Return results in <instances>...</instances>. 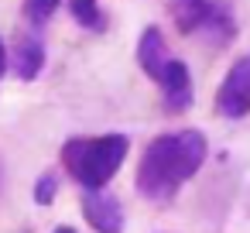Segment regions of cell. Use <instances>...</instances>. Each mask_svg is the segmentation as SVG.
<instances>
[{
  "label": "cell",
  "instance_id": "obj_8",
  "mask_svg": "<svg viewBox=\"0 0 250 233\" xmlns=\"http://www.w3.org/2000/svg\"><path fill=\"white\" fill-rule=\"evenodd\" d=\"M45 65V48L38 38H18V48H14V72L18 79L31 83Z\"/></svg>",
  "mask_w": 250,
  "mask_h": 233
},
{
  "label": "cell",
  "instance_id": "obj_6",
  "mask_svg": "<svg viewBox=\"0 0 250 233\" xmlns=\"http://www.w3.org/2000/svg\"><path fill=\"white\" fill-rule=\"evenodd\" d=\"M158 83H161V96H165V110L168 113H182V110L192 106V96L195 93H192V76H188V65L185 62L171 59L168 69H165V76Z\"/></svg>",
  "mask_w": 250,
  "mask_h": 233
},
{
  "label": "cell",
  "instance_id": "obj_2",
  "mask_svg": "<svg viewBox=\"0 0 250 233\" xmlns=\"http://www.w3.org/2000/svg\"><path fill=\"white\" fill-rule=\"evenodd\" d=\"M130 151L127 134H103V137H72L62 148V165L83 189H106L110 178L120 171Z\"/></svg>",
  "mask_w": 250,
  "mask_h": 233
},
{
  "label": "cell",
  "instance_id": "obj_4",
  "mask_svg": "<svg viewBox=\"0 0 250 233\" xmlns=\"http://www.w3.org/2000/svg\"><path fill=\"white\" fill-rule=\"evenodd\" d=\"M216 110L226 120H240L250 113V55L236 59L216 93Z\"/></svg>",
  "mask_w": 250,
  "mask_h": 233
},
{
  "label": "cell",
  "instance_id": "obj_11",
  "mask_svg": "<svg viewBox=\"0 0 250 233\" xmlns=\"http://www.w3.org/2000/svg\"><path fill=\"white\" fill-rule=\"evenodd\" d=\"M55 189H59V178H55L52 171H45V175L38 178V185H35V202H38V206H48V202L55 199Z\"/></svg>",
  "mask_w": 250,
  "mask_h": 233
},
{
  "label": "cell",
  "instance_id": "obj_9",
  "mask_svg": "<svg viewBox=\"0 0 250 233\" xmlns=\"http://www.w3.org/2000/svg\"><path fill=\"white\" fill-rule=\"evenodd\" d=\"M69 7H72V18L83 24V28H89V31H103V14H100V7H96V0H69Z\"/></svg>",
  "mask_w": 250,
  "mask_h": 233
},
{
  "label": "cell",
  "instance_id": "obj_13",
  "mask_svg": "<svg viewBox=\"0 0 250 233\" xmlns=\"http://www.w3.org/2000/svg\"><path fill=\"white\" fill-rule=\"evenodd\" d=\"M55 233H76V230H72V226H59Z\"/></svg>",
  "mask_w": 250,
  "mask_h": 233
},
{
  "label": "cell",
  "instance_id": "obj_3",
  "mask_svg": "<svg viewBox=\"0 0 250 233\" xmlns=\"http://www.w3.org/2000/svg\"><path fill=\"white\" fill-rule=\"evenodd\" d=\"M168 11L182 35H199L209 45H226L236 35L233 14L219 0H171Z\"/></svg>",
  "mask_w": 250,
  "mask_h": 233
},
{
  "label": "cell",
  "instance_id": "obj_7",
  "mask_svg": "<svg viewBox=\"0 0 250 233\" xmlns=\"http://www.w3.org/2000/svg\"><path fill=\"white\" fill-rule=\"evenodd\" d=\"M137 62H141V69H144L154 83L165 76V69H168V62H171V52H168V42H165V35H161L158 28H144V35H141V42H137Z\"/></svg>",
  "mask_w": 250,
  "mask_h": 233
},
{
  "label": "cell",
  "instance_id": "obj_1",
  "mask_svg": "<svg viewBox=\"0 0 250 233\" xmlns=\"http://www.w3.org/2000/svg\"><path fill=\"white\" fill-rule=\"evenodd\" d=\"M202 130H175L161 134L147 144L137 168V192L147 202H168L206 161Z\"/></svg>",
  "mask_w": 250,
  "mask_h": 233
},
{
  "label": "cell",
  "instance_id": "obj_10",
  "mask_svg": "<svg viewBox=\"0 0 250 233\" xmlns=\"http://www.w3.org/2000/svg\"><path fill=\"white\" fill-rule=\"evenodd\" d=\"M55 7H59V0H24V18L35 28H42V24H48V18L55 14Z\"/></svg>",
  "mask_w": 250,
  "mask_h": 233
},
{
  "label": "cell",
  "instance_id": "obj_12",
  "mask_svg": "<svg viewBox=\"0 0 250 233\" xmlns=\"http://www.w3.org/2000/svg\"><path fill=\"white\" fill-rule=\"evenodd\" d=\"M4 69H7V48H4V42H0V76H4Z\"/></svg>",
  "mask_w": 250,
  "mask_h": 233
},
{
  "label": "cell",
  "instance_id": "obj_5",
  "mask_svg": "<svg viewBox=\"0 0 250 233\" xmlns=\"http://www.w3.org/2000/svg\"><path fill=\"white\" fill-rule=\"evenodd\" d=\"M83 216L96 233H120L124 230V206L106 189H86L83 195Z\"/></svg>",
  "mask_w": 250,
  "mask_h": 233
}]
</instances>
